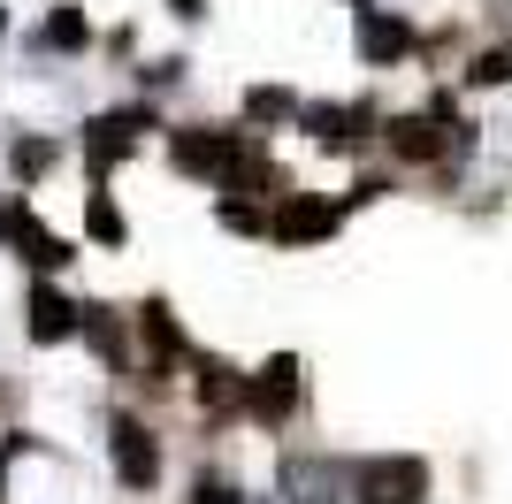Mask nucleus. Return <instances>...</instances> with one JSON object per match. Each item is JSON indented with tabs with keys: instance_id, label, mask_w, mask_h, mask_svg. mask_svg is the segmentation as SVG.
Segmentation results:
<instances>
[{
	"instance_id": "obj_1",
	"label": "nucleus",
	"mask_w": 512,
	"mask_h": 504,
	"mask_svg": "<svg viewBox=\"0 0 512 504\" xmlns=\"http://www.w3.org/2000/svg\"><path fill=\"white\" fill-rule=\"evenodd\" d=\"M428 489V466L421 459H383V466H367L360 474V497L367 504H413Z\"/></svg>"
},
{
	"instance_id": "obj_2",
	"label": "nucleus",
	"mask_w": 512,
	"mask_h": 504,
	"mask_svg": "<svg viewBox=\"0 0 512 504\" xmlns=\"http://www.w3.org/2000/svg\"><path fill=\"white\" fill-rule=\"evenodd\" d=\"M115 474L130 489H153V474H161V451H153V436L138 420H115Z\"/></svg>"
},
{
	"instance_id": "obj_3",
	"label": "nucleus",
	"mask_w": 512,
	"mask_h": 504,
	"mask_svg": "<svg viewBox=\"0 0 512 504\" xmlns=\"http://www.w3.org/2000/svg\"><path fill=\"white\" fill-rule=\"evenodd\" d=\"M253 398V413L260 420H283L291 405H299V359H276V367H260V382L245 390Z\"/></svg>"
},
{
	"instance_id": "obj_4",
	"label": "nucleus",
	"mask_w": 512,
	"mask_h": 504,
	"mask_svg": "<svg viewBox=\"0 0 512 504\" xmlns=\"http://www.w3.org/2000/svg\"><path fill=\"white\" fill-rule=\"evenodd\" d=\"M268 230H276L283 245H306V237H329V230H337V207H329V199H291Z\"/></svg>"
},
{
	"instance_id": "obj_5",
	"label": "nucleus",
	"mask_w": 512,
	"mask_h": 504,
	"mask_svg": "<svg viewBox=\"0 0 512 504\" xmlns=\"http://www.w3.org/2000/svg\"><path fill=\"white\" fill-rule=\"evenodd\" d=\"M69 329H85V314H77L54 283H39V291H31V336H39V344H54V336H69Z\"/></svg>"
},
{
	"instance_id": "obj_6",
	"label": "nucleus",
	"mask_w": 512,
	"mask_h": 504,
	"mask_svg": "<svg viewBox=\"0 0 512 504\" xmlns=\"http://www.w3.org/2000/svg\"><path fill=\"white\" fill-rule=\"evenodd\" d=\"M406 23H390V16H375V8H367V16H360V54H367V62H398V54H406Z\"/></svg>"
},
{
	"instance_id": "obj_7",
	"label": "nucleus",
	"mask_w": 512,
	"mask_h": 504,
	"mask_svg": "<svg viewBox=\"0 0 512 504\" xmlns=\"http://www.w3.org/2000/svg\"><path fill=\"white\" fill-rule=\"evenodd\" d=\"M283 489H291L299 504H337V474H321V466H306V459L283 474Z\"/></svg>"
},
{
	"instance_id": "obj_8",
	"label": "nucleus",
	"mask_w": 512,
	"mask_h": 504,
	"mask_svg": "<svg viewBox=\"0 0 512 504\" xmlns=\"http://www.w3.org/2000/svg\"><path fill=\"white\" fill-rule=\"evenodd\" d=\"M390 146H398V153H413V161H428V153H444L451 138H436V123H421V115H413V123H398V130H390Z\"/></svg>"
},
{
	"instance_id": "obj_9",
	"label": "nucleus",
	"mask_w": 512,
	"mask_h": 504,
	"mask_svg": "<svg viewBox=\"0 0 512 504\" xmlns=\"http://www.w3.org/2000/svg\"><path fill=\"white\" fill-rule=\"evenodd\" d=\"M8 161H16V176H46V168H54V146H46V138H23Z\"/></svg>"
},
{
	"instance_id": "obj_10",
	"label": "nucleus",
	"mask_w": 512,
	"mask_h": 504,
	"mask_svg": "<svg viewBox=\"0 0 512 504\" xmlns=\"http://www.w3.org/2000/svg\"><path fill=\"white\" fill-rule=\"evenodd\" d=\"M46 39H54V46H85V39H92V23L77 16V8H62V16L46 23Z\"/></svg>"
},
{
	"instance_id": "obj_11",
	"label": "nucleus",
	"mask_w": 512,
	"mask_h": 504,
	"mask_svg": "<svg viewBox=\"0 0 512 504\" xmlns=\"http://www.w3.org/2000/svg\"><path fill=\"white\" fill-rule=\"evenodd\" d=\"M92 237H107V245L123 237V222H115V207H107V199H92Z\"/></svg>"
},
{
	"instance_id": "obj_12",
	"label": "nucleus",
	"mask_w": 512,
	"mask_h": 504,
	"mask_svg": "<svg viewBox=\"0 0 512 504\" xmlns=\"http://www.w3.org/2000/svg\"><path fill=\"white\" fill-rule=\"evenodd\" d=\"M192 504H237V489H230V482H207V474H199V489H192Z\"/></svg>"
},
{
	"instance_id": "obj_13",
	"label": "nucleus",
	"mask_w": 512,
	"mask_h": 504,
	"mask_svg": "<svg viewBox=\"0 0 512 504\" xmlns=\"http://www.w3.org/2000/svg\"><path fill=\"white\" fill-rule=\"evenodd\" d=\"M245 107H253V115H291V92H253Z\"/></svg>"
},
{
	"instance_id": "obj_14",
	"label": "nucleus",
	"mask_w": 512,
	"mask_h": 504,
	"mask_svg": "<svg viewBox=\"0 0 512 504\" xmlns=\"http://www.w3.org/2000/svg\"><path fill=\"white\" fill-rule=\"evenodd\" d=\"M169 8H176V16H199V0H169Z\"/></svg>"
}]
</instances>
